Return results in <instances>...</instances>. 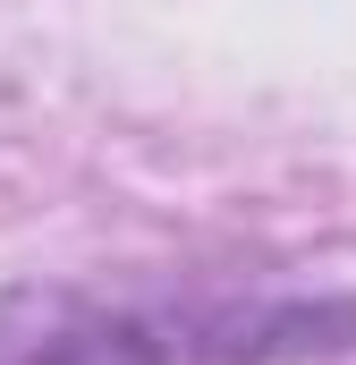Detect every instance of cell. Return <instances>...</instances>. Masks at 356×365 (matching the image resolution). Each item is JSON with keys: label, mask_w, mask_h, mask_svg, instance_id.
<instances>
[{"label": "cell", "mask_w": 356, "mask_h": 365, "mask_svg": "<svg viewBox=\"0 0 356 365\" xmlns=\"http://www.w3.org/2000/svg\"><path fill=\"white\" fill-rule=\"evenodd\" d=\"M162 357H170L162 331L93 289L34 280L0 297V365H162Z\"/></svg>", "instance_id": "cell-1"}]
</instances>
